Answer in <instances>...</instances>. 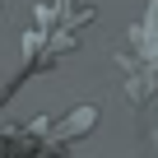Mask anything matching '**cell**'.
Returning <instances> with one entry per match:
<instances>
[{
    "label": "cell",
    "instance_id": "1",
    "mask_svg": "<svg viewBox=\"0 0 158 158\" xmlns=\"http://www.w3.org/2000/svg\"><path fill=\"white\" fill-rule=\"evenodd\" d=\"M60 5H70V0H56V10H60Z\"/></svg>",
    "mask_w": 158,
    "mask_h": 158
}]
</instances>
